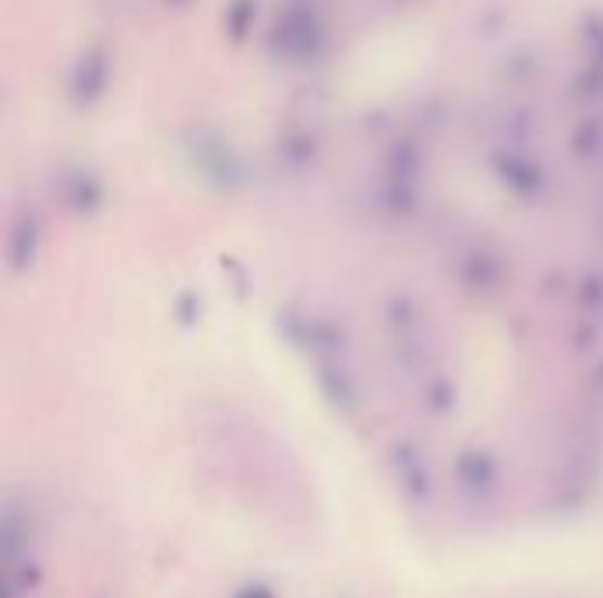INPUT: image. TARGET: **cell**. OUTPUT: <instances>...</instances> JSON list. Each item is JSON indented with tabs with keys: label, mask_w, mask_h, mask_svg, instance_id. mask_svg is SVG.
<instances>
[{
	"label": "cell",
	"mask_w": 603,
	"mask_h": 598,
	"mask_svg": "<svg viewBox=\"0 0 603 598\" xmlns=\"http://www.w3.org/2000/svg\"><path fill=\"white\" fill-rule=\"evenodd\" d=\"M103 84H106V56H103V50H89L78 64L75 92L81 103H92V99L103 92Z\"/></svg>",
	"instance_id": "obj_1"
}]
</instances>
